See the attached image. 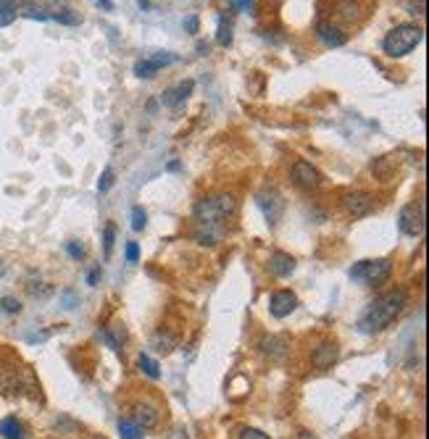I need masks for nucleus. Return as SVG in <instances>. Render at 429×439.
Instances as JSON below:
<instances>
[{"label": "nucleus", "mask_w": 429, "mask_h": 439, "mask_svg": "<svg viewBox=\"0 0 429 439\" xmlns=\"http://www.w3.org/2000/svg\"><path fill=\"white\" fill-rule=\"evenodd\" d=\"M237 211V200L232 192H219V195H208V198L197 200L195 211V240L200 245L214 248L224 240L227 224Z\"/></svg>", "instance_id": "1"}, {"label": "nucleus", "mask_w": 429, "mask_h": 439, "mask_svg": "<svg viewBox=\"0 0 429 439\" xmlns=\"http://www.w3.org/2000/svg\"><path fill=\"white\" fill-rule=\"evenodd\" d=\"M405 305H408V290H403V287L379 295L377 300L369 302V308L361 313L358 329L363 334H379L393 327L395 319L405 310Z\"/></svg>", "instance_id": "2"}, {"label": "nucleus", "mask_w": 429, "mask_h": 439, "mask_svg": "<svg viewBox=\"0 0 429 439\" xmlns=\"http://www.w3.org/2000/svg\"><path fill=\"white\" fill-rule=\"evenodd\" d=\"M424 40V29L419 24H398L382 40V51L387 58H403Z\"/></svg>", "instance_id": "3"}, {"label": "nucleus", "mask_w": 429, "mask_h": 439, "mask_svg": "<svg viewBox=\"0 0 429 439\" xmlns=\"http://www.w3.org/2000/svg\"><path fill=\"white\" fill-rule=\"evenodd\" d=\"M390 276H393V260L390 258L358 260V263L351 268L353 282H361V285H366V287L385 285Z\"/></svg>", "instance_id": "4"}, {"label": "nucleus", "mask_w": 429, "mask_h": 439, "mask_svg": "<svg viewBox=\"0 0 429 439\" xmlns=\"http://www.w3.org/2000/svg\"><path fill=\"white\" fill-rule=\"evenodd\" d=\"M398 226L405 237H424V229H427V213H424V203H408L403 206L400 216H398Z\"/></svg>", "instance_id": "5"}, {"label": "nucleus", "mask_w": 429, "mask_h": 439, "mask_svg": "<svg viewBox=\"0 0 429 439\" xmlns=\"http://www.w3.org/2000/svg\"><path fill=\"white\" fill-rule=\"evenodd\" d=\"M340 206H343L348 218H366L374 211V195L366 190L345 192L343 198H340Z\"/></svg>", "instance_id": "6"}, {"label": "nucleus", "mask_w": 429, "mask_h": 439, "mask_svg": "<svg viewBox=\"0 0 429 439\" xmlns=\"http://www.w3.org/2000/svg\"><path fill=\"white\" fill-rule=\"evenodd\" d=\"M290 176H292V184L301 187L303 192H314L321 187V174H319L316 166H311L309 161H295Z\"/></svg>", "instance_id": "7"}, {"label": "nucleus", "mask_w": 429, "mask_h": 439, "mask_svg": "<svg viewBox=\"0 0 429 439\" xmlns=\"http://www.w3.org/2000/svg\"><path fill=\"white\" fill-rule=\"evenodd\" d=\"M256 203H258V208L264 211V216H267L269 226L279 224V218H282V213H284V200H282V195L274 190V187H269V190L258 192Z\"/></svg>", "instance_id": "8"}, {"label": "nucleus", "mask_w": 429, "mask_h": 439, "mask_svg": "<svg viewBox=\"0 0 429 439\" xmlns=\"http://www.w3.org/2000/svg\"><path fill=\"white\" fill-rule=\"evenodd\" d=\"M172 63H177V55H174V53H155L150 58H143L135 63V74H138L140 79H150L161 69L172 66Z\"/></svg>", "instance_id": "9"}, {"label": "nucleus", "mask_w": 429, "mask_h": 439, "mask_svg": "<svg viewBox=\"0 0 429 439\" xmlns=\"http://www.w3.org/2000/svg\"><path fill=\"white\" fill-rule=\"evenodd\" d=\"M295 308H298V295L290 292V290H276V292L269 297V313H272L274 319H287Z\"/></svg>", "instance_id": "10"}, {"label": "nucleus", "mask_w": 429, "mask_h": 439, "mask_svg": "<svg viewBox=\"0 0 429 439\" xmlns=\"http://www.w3.org/2000/svg\"><path fill=\"white\" fill-rule=\"evenodd\" d=\"M337 355H340V347H337V342H332V339H324V342L319 344V347H314V353H311V363H314V369L326 371V369H332V363L337 361Z\"/></svg>", "instance_id": "11"}, {"label": "nucleus", "mask_w": 429, "mask_h": 439, "mask_svg": "<svg viewBox=\"0 0 429 439\" xmlns=\"http://www.w3.org/2000/svg\"><path fill=\"white\" fill-rule=\"evenodd\" d=\"M192 90H195V82H192V79H185V82H180V85L163 90L161 103L166 105V108H180V105L192 95Z\"/></svg>", "instance_id": "12"}, {"label": "nucleus", "mask_w": 429, "mask_h": 439, "mask_svg": "<svg viewBox=\"0 0 429 439\" xmlns=\"http://www.w3.org/2000/svg\"><path fill=\"white\" fill-rule=\"evenodd\" d=\"M316 35L326 48H343V45L348 43V35H345L337 24H332V21H319Z\"/></svg>", "instance_id": "13"}, {"label": "nucleus", "mask_w": 429, "mask_h": 439, "mask_svg": "<svg viewBox=\"0 0 429 439\" xmlns=\"http://www.w3.org/2000/svg\"><path fill=\"white\" fill-rule=\"evenodd\" d=\"M295 271V258H292L290 253H282V250H276L269 255V274L276 276V279H287V276Z\"/></svg>", "instance_id": "14"}, {"label": "nucleus", "mask_w": 429, "mask_h": 439, "mask_svg": "<svg viewBox=\"0 0 429 439\" xmlns=\"http://www.w3.org/2000/svg\"><path fill=\"white\" fill-rule=\"evenodd\" d=\"M132 421L143 429H153V426H158V408L153 403L132 405Z\"/></svg>", "instance_id": "15"}, {"label": "nucleus", "mask_w": 429, "mask_h": 439, "mask_svg": "<svg viewBox=\"0 0 429 439\" xmlns=\"http://www.w3.org/2000/svg\"><path fill=\"white\" fill-rule=\"evenodd\" d=\"M0 437L3 439H26V429L24 423L19 421L16 416H9L0 421Z\"/></svg>", "instance_id": "16"}, {"label": "nucleus", "mask_w": 429, "mask_h": 439, "mask_svg": "<svg viewBox=\"0 0 429 439\" xmlns=\"http://www.w3.org/2000/svg\"><path fill=\"white\" fill-rule=\"evenodd\" d=\"M103 339L108 342V347H113V350L119 353L121 344L127 342V329H124V324H113L111 329H105V332H103Z\"/></svg>", "instance_id": "17"}, {"label": "nucleus", "mask_w": 429, "mask_h": 439, "mask_svg": "<svg viewBox=\"0 0 429 439\" xmlns=\"http://www.w3.org/2000/svg\"><path fill=\"white\" fill-rule=\"evenodd\" d=\"M177 347V337L169 334V332H155L153 334V350L158 355H169Z\"/></svg>", "instance_id": "18"}, {"label": "nucleus", "mask_w": 429, "mask_h": 439, "mask_svg": "<svg viewBox=\"0 0 429 439\" xmlns=\"http://www.w3.org/2000/svg\"><path fill=\"white\" fill-rule=\"evenodd\" d=\"M19 16V0H0V29L14 24Z\"/></svg>", "instance_id": "19"}, {"label": "nucleus", "mask_w": 429, "mask_h": 439, "mask_svg": "<svg viewBox=\"0 0 429 439\" xmlns=\"http://www.w3.org/2000/svg\"><path fill=\"white\" fill-rule=\"evenodd\" d=\"M335 14L340 18H345V21H356V18L361 16V9H358V3H356V0H337Z\"/></svg>", "instance_id": "20"}, {"label": "nucleus", "mask_w": 429, "mask_h": 439, "mask_svg": "<svg viewBox=\"0 0 429 439\" xmlns=\"http://www.w3.org/2000/svg\"><path fill=\"white\" fill-rule=\"evenodd\" d=\"M143 434H145V429L138 426L132 418H121L119 421V437L121 439H143Z\"/></svg>", "instance_id": "21"}, {"label": "nucleus", "mask_w": 429, "mask_h": 439, "mask_svg": "<svg viewBox=\"0 0 429 439\" xmlns=\"http://www.w3.org/2000/svg\"><path fill=\"white\" fill-rule=\"evenodd\" d=\"M138 369L145 374L148 379H153V381L161 379V369H158V363H155L153 358H148V355H140L138 358Z\"/></svg>", "instance_id": "22"}, {"label": "nucleus", "mask_w": 429, "mask_h": 439, "mask_svg": "<svg viewBox=\"0 0 429 439\" xmlns=\"http://www.w3.org/2000/svg\"><path fill=\"white\" fill-rule=\"evenodd\" d=\"M216 40H219V45H222V48H227V45L232 43V18L222 16V21H219V35H216Z\"/></svg>", "instance_id": "23"}, {"label": "nucleus", "mask_w": 429, "mask_h": 439, "mask_svg": "<svg viewBox=\"0 0 429 439\" xmlns=\"http://www.w3.org/2000/svg\"><path fill=\"white\" fill-rule=\"evenodd\" d=\"M261 350L267 355H282L284 353V339H279V337H269V339H264L261 342Z\"/></svg>", "instance_id": "24"}, {"label": "nucleus", "mask_w": 429, "mask_h": 439, "mask_svg": "<svg viewBox=\"0 0 429 439\" xmlns=\"http://www.w3.org/2000/svg\"><path fill=\"white\" fill-rule=\"evenodd\" d=\"M113 242H116V224L108 221L103 229V253L105 258H111V250H113Z\"/></svg>", "instance_id": "25"}, {"label": "nucleus", "mask_w": 429, "mask_h": 439, "mask_svg": "<svg viewBox=\"0 0 429 439\" xmlns=\"http://www.w3.org/2000/svg\"><path fill=\"white\" fill-rule=\"evenodd\" d=\"M53 21L77 26V24H82V16H77V14H74V11H69V9H61V11H56V14H53Z\"/></svg>", "instance_id": "26"}, {"label": "nucleus", "mask_w": 429, "mask_h": 439, "mask_svg": "<svg viewBox=\"0 0 429 439\" xmlns=\"http://www.w3.org/2000/svg\"><path fill=\"white\" fill-rule=\"evenodd\" d=\"M148 226V213L143 211V206H135L132 208V229L135 232H143Z\"/></svg>", "instance_id": "27"}, {"label": "nucleus", "mask_w": 429, "mask_h": 439, "mask_svg": "<svg viewBox=\"0 0 429 439\" xmlns=\"http://www.w3.org/2000/svg\"><path fill=\"white\" fill-rule=\"evenodd\" d=\"M113 181H116V171L108 166V169L100 174V179H98V192H108L113 187Z\"/></svg>", "instance_id": "28"}, {"label": "nucleus", "mask_w": 429, "mask_h": 439, "mask_svg": "<svg viewBox=\"0 0 429 439\" xmlns=\"http://www.w3.org/2000/svg\"><path fill=\"white\" fill-rule=\"evenodd\" d=\"M0 305H3V310H6V313H11V316L21 313V302H19L16 297H3V300H0Z\"/></svg>", "instance_id": "29"}, {"label": "nucleus", "mask_w": 429, "mask_h": 439, "mask_svg": "<svg viewBox=\"0 0 429 439\" xmlns=\"http://www.w3.org/2000/svg\"><path fill=\"white\" fill-rule=\"evenodd\" d=\"M66 253H69L71 258L79 260V258H85V245H79V242H66Z\"/></svg>", "instance_id": "30"}, {"label": "nucleus", "mask_w": 429, "mask_h": 439, "mask_svg": "<svg viewBox=\"0 0 429 439\" xmlns=\"http://www.w3.org/2000/svg\"><path fill=\"white\" fill-rule=\"evenodd\" d=\"M240 439H269V434H264L261 429H242L240 431Z\"/></svg>", "instance_id": "31"}, {"label": "nucleus", "mask_w": 429, "mask_h": 439, "mask_svg": "<svg viewBox=\"0 0 429 439\" xmlns=\"http://www.w3.org/2000/svg\"><path fill=\"white\" fill-rule=\"evenodd\" d=\"M127 260H129V263H138V260H140L138 242H127Z\"/></svg>", "instance_id": "32"}, {"label": "nucleus", "mask_w": 429, "mask_h": 439, "mask_svg": "<svg viewBox=\"0 0 429 439\" xmlns=\"http://www.w3.org/2000/svg\"><path fill=\"white\" fill-rule=\"evenodd\" d=\"M100 276H103V271H100V266H95L93 271L87 274V285L95 287V285H98V282H100Z\"/></svg>", "instance_id": "33"}, {"label": "nucleus", "mask_w": 429, "mask_h": 439, "mask_svg": "<svg viewBox=\"0 0 429 439\" xmlns=\"http://www.w3.org/2000/svg\"><path fill=\"white\" fill-rule=\"evenodd\" d=\"M169 439H190L187 437V429H182V426H180V429H174L172 434H169Z\"/></svg>", "instance_id": "34"}, {"label": "nucleus", "mask_w": 429, "mask_h": 439, "mask_svg": "<svg viewBox=\"0 0 429 439\" xmlns=\"http://www.w3.org/2000/svg\"><path fill=\"white\" fill-rule=\"evenodd\" d=\"M187 29H190V32H197V18L195 16L187 18Z\"/></svg>", "instance_id": "35"}, {"label": "nucleus", "mask_w": 429, "mask_h": 439, "mask_svg": "<svg viewBox=\"0 0 429 439\" xmlns=\"http://www.w3.org/2000/svg\"><path fill=\"white\" fill-rule=\"evenodd\" d=\"M98 3H103V9H105V11H111V9H113L111 0H98Z\"/></svg>", "instance_id": "36"}, {"label": "nucleus", "mask_w": 429, "mask_h": 439, "mask_svg": "<svg viewBox=\"0 0 429 439\" xmlns=\"http://www.w3.org/2000/svg\"><path fill=\"white\" fill-rule=\"evenodd\" d=\"M250 3H253V0H240V9H250Z\"/></svg>", "instance_id": "37"}, {"label": "nucleus", "mask_w": 429, "mask_h": 439, "mask_svg": "<svg viewBox=\"0 0 429 439\" xmlns=\"http://www.w3.org/2000/svg\"><path fill=\"white\" fill-rule=\"evenodd\" d=\"M301 439H314V434L311 431H301Z\"/></svg>", "instance_id": "38"}]
</instances>
